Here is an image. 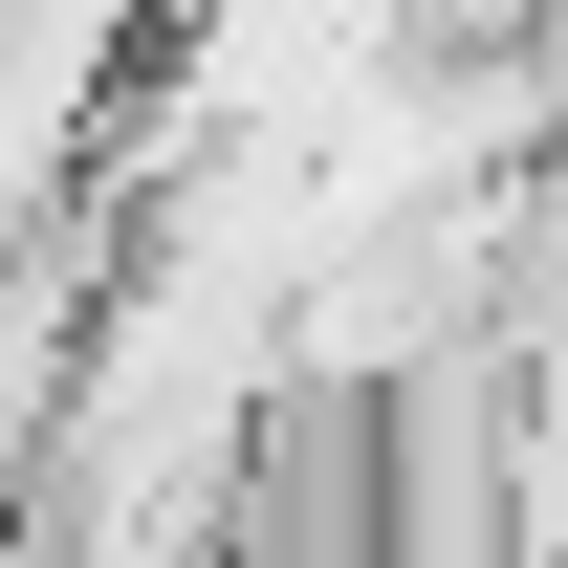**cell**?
<instances>
[{"label":"cell","instance_id":"cell-1","mask_svg":"<svg viewBox=\"0 0 568 568\" xmlns=\"http://www.w3.org/2000/svg\"><path fill=\"white\" fill-rule=\"evenodd\" d=\"M219 568H416V416H394V372L263 394L241 481H219Z\"/></svg>","mask_w":568,"mask_h":568}]
</instances>
